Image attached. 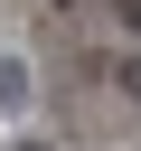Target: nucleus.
I'll return each instance as SVG.
<instances>
[{
	"label": "nucleus",
	"instance_id": "nucleus-2",
	"mask_svg": "<svg viewBox=\"0 0 141 151\" xmlns=\"http://www.w3.org/2000/svg\"><path fill=\"white\" fill-rule=\"evenodd\" d=\"M113 85H122V94H132V104H141V47H132V57H122V76H113Z\"/></svg>",
	"mask_w": 141,
	"mask_h": 151
},
{
	"label": "nucleus",
	"instance_id": "nucleus-5",
	"mask_svg": "<svg viewBox=\"0 0 141 151\" xmlns=\"http://www.w3.org/2000/svg\"><path fill=\"white\" fill-rule=\"evenodd\" d=\"M56 9H75V0H56Z\"/></svg>",
	"mask_w": 141,
	"mask_h": 151
},
{
	"label": "nucleus",
	"instance_id": "nucleus-3",
	"mask_svg": "<svg viewBox=\"0 0 141 151\" xmlns=\"http://www.w3.org/2000/svg\"><path fill=\"white\" fill-rule=\"evenodd\" d=\"M113 19H122V28H141V0H113Z\"/></svg>",
	"mask_w": 141,
	"mask_h": 151
},
{
	"label": "nucleus",
	"instance_id": "nucleus-4",
	"mask_svg": "<svg viewBox=\"0 0 141 151\" xmlns=\"http://www.w3.org/2000/svg\"><path fill=\"white\" fill-rule=\"evenodd\" d=\"M19 151H38V142H19Z\"/></svg>",
	"mask_w": 141,
	"mask_h": 151
},
{
	"label": "nucleus",
	"instance_id": "nucleus-1",
	"mask_svg": "<svg viewBox=\"0 0 141 151\" xmlns=\"http://www.w3.org/2000/svg\"><path fill=\"white\" fill-rule=\"evenodd\" d=\"M28 104H38V85H28V57H0V113L19 123Z\"/></svg>",
	"mask_w": 141,
	"mask_h": 151
}]
</instances>
